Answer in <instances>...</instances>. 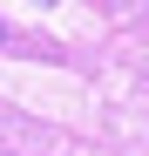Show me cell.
I'll return each mask as SVG.
<instances>
[{
    "instance_id": "6da1fadb",
    "label": "cell",
    "mask_w": 149,
    "mask_h": 156,
    "mask_svg": "<svg viewBox=\"0 0 149 156\" xmlns=\"http://www.w3.org/2000/svg\"><path fill=\"white\" fill-rule=\"evenodd\" d=\"M0 41H7V27H0Z\"/></svg>"
}]
</instances>
